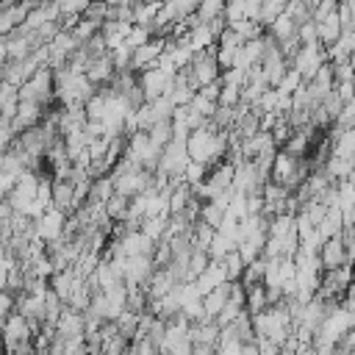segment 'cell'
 I'll use <instances>...</instances> for the list:
<instances>
[{
	"mask_svg": "<svg viewBox=\"0 0 355 355\" xmlns=\"http://www.w3.org/2000/svg\"><path fill=\"white\" fill-rule=\"evenodd\" d=\"M180 72H186V78H189V83L194 86V92H200L202 86L219 80L222 67H219V61H216V53L208 47V50H202V53H194V58L189 61V67L180 69Z\"/></svg>",
	"mask_w": 355,
	"mask_h": 355,
	"instance_id": "1",
	"label": "cell"
},
{
	"mask_svg": "<svg viewBox=\"0 0 355 355\" xmlns=\"http://www.w3.org/2000/svg\"><path fill=\"white\" fill-rule=\"evenodd\" d=\"M327 64V50L313 42V44H300V50L291 55V69L302 75V80H311L322 67Z\"/></svg>",
	"mask_w": 355,
	"mask_h": 355,
	"instance_id": "2",
	"label": "cell"
},
{
	"mask_svg": "<svg viewBox=\"0 0 355 355\" xmlns=\"http://www.w3.org/2000/svg\"><path fill=\"white\" fill-rule=\"evenodd\" d=\"M0 333H3V349L6 352H14L17 347L33 341V330H31L28 319L19 311H14V313L6 316V322L0 324Z\"/></svg>",
	"mask_w": 355,
	"mask_h": 355,
	"instance_id": "3",
	"label": "cell"
},
{
	"mask_svg": "<svg viewBox=\"0 0 355 355\" xmlns=\"http://www.w3.org/2000/svg\"><path fill=\"white\" fill-rule=\"evenodd\" d=\"M64 227H67V214H61V211H55V208H50V211H44L39 219H36V236L42 239V241H55V239H61L64 236Z\"/></svg>",
	"mask_w": 355,
	"mask_h": 355,
	"instance_id": "4",
	"label": "cell"
},
{
	"mask_svg": "<svg viewBox=\"0 0 355 355\" xmlns=\"http://www.w3.org/2000/svg\"><path fill=\"white\" fill-rule=\"evenodd\" d=\"M319 261H322V269H338V266H349L347 261V250H344V241H341V233L327 239L322 247H319Z\"/></svg>",
	"mask_w": 355,
	"mask_h": 355,
	"instance_id": "5",
	"label": "cell"
},
{
	"mask_svg": "<svg viewBox=\"0 0 355 355\" xmlns=\"http://www.w3.org/2000/svg\"><path fill=\"white\" fill-rule=\"evenodd\" d=\"M55 333L64 336V338H86V316L80 311L64 308V313L58 316Z\"/></svg>",
	"mask_w": 355,
	"mask_h": 355,
	"instance_id": "6",
	"label": "cell"
},
{
	"mask_svg": "<svg viewBox=\"0 0 355 355\" xmlns=\"http://www.w3.org/2000/svg\"><path fill=\"white\" fill-rule=\"evenodd\" d=\"M222 283H230L227 280V275H225V266H222V261H211L205 269H202V275L194 280V286H197V291L205 297L208 291H214V288H219Z\"/></svg>",
	"mask_w": 355,
	"mask_h": 355,
	"instance_id": "7",
	"label": "cell"
},
{
	"mask_svg": "<svg viewBox=\"0 0 355 355\" xmlns=\"http://www.w3.org/2000/svg\"><path fill=\"white\" fill-rule=\"evenodd\" d=\"M227 294H230V283H222L219 288H214V291H208L202 297V313H205V319H214L216 322V316L222 313V308L227 302Z\"/></svg>",
	"mask_w": 355,
	"mask_h": 355,
	"instance_id": "8",
	"label": "cell"
},
{
	"mask_svg": "<svg viewBox=\"0 0 355 355\" xmlns=\"http://www.w3.org/2000/svg\"><path fill=\"white\" fill-rule=\"evenodd\" d=\"M244 300H247V313L255 316L261 311L269 308V300H266V286L263 283H255V286H247L244 288Z\"/></svg>",
	"mask_w": 355,
	"mask_h": 355,
	"instance_id": "9",
	"label": "cell"
},
{
	"mask_svg": "<svg viewBox=\"0 0 355 355\" xmlns=\"http://www.w3.org/2000/svg\"><path fill=\"white\" fill-rule=\"evenodd\" d=\"M222 266H225V275H227V280L230 283H236V280H241V275H244V258L239 255V250H233V252H227L225 258H222Z\"/></svg>",
	"mask_w": 355,
	"mask_h": 355,
	"instance_id": "10",
	"label": "cell"
},
{
	"mask_svg": "<svg viewBox=\"0 0 355 355\" xmlns=\"http://www.w3.org/2000/svg\"><path fill=\"white\" fill-rule=\"evenodd\" d=\"M114 324H116V330H119L128 341H133V338H136V330H139V313H133V311H122V313L114 319Z\"/></svg>",
	"mask_w": 355,
	"mask_h": 355,
	"instance_id": "11",
	"label": "cell"
},
{
	"mask_svg": "<svg viewBox=\"0 0 355 355\" xmlns=\"http://www.w3.org/2000/svg\"><path fill=\"white\" fill-rule=\"evenodd\" d=\"M128 355H161V349L150 338H133L128 344Z\"/></svg>",
	"mask_w": 355,
	"mask_h": 355,
	"instance_id": "12",
	"label": "cell"
},
{
	"mask_svg": "<svg viewBox=\"0 0 355 355\" xmlns=\"http://www.w3.org/2000/svg\"><path fill=\"white\" fill-rule=\"evenodd\" d=\"M336 128H338V130L355 128V97H352L349 103H344V108H341V114H338V119H336Z\"/></svg>",
	"mask_w": 355,
	"mask_h": 355,
	"instance_id": "13",
	"label": "cell"
},
{
	"mask_svg": "<svg viewBox=\"0 0 355 355\" xmlns=\"http://www.w3.org/2000/svg\"><path fill=\"white\" fill-rule=\"evenodd\" d=\"M92 6V0H64L61 3V11H69V14H80Z\"/></svg>",
	"mask_w": 355,
	"mask_h": 355,
	"instance_id": "14",
	"label": "cell"
},
{
	"mask_svg": "<svg viewBox=\"0 0 355 355\" xmlns=\"http://www.w3.org/2000/svg\"><path fill=\"white\" fill-rule=\"evenodd\" d=\"M258 355H280V347L266 338H258Z\"/></svg>",
	"mask_w": 355,
	"mask_h": 355,
	"instance_id": "15",
	"label": "cell"
},
{
	"mask_svg": "<svg viewBox=\"0 0 355 355\" xmlns=\"http://www.w3.org/2000/svg\"><path fill=\"white\" fill-rule=\"evenodd\" d=\"M241 355H258V338H252V341L241 344Z\"/></svg>",
	"mask_w": 355,
	"mask_h": 355,
	"instance_id": "16",
	"label": "cell"
},
{
	"mask_svg": "<svg viewBox=\"0 0 355 355\" xmlns=\"http://www.w3.org/2000/svg\"><path fill=\"white\" fill-rule=\"evenodd\" d=\"M297 355H319V352H316V347H313V344H302V347L297 349Z\"/></svg>",
	"mask_w": 355,
	"mask_h": 355,
	"instance_id": "17",
	"label": "cell"
},
{
	"mask_svg": "<svg viewBox=\"0 0 355 355\" xmlns=\"http://www.w3.org/2000/svg\"><path fill=\"white\" fill-rule=\"evenodd\" d=\"M0 349H3V333H0Z\"/></svg>",
	"mask_w": 355,
	"mask_h": 355,
	"instance_id": "18",
	"label": "cell"
}]
</instances>
